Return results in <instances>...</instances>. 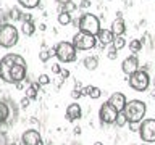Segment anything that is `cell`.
I'll list each match as a JSON object with an SVG mask.
<instances>
[{"label":"cell","mask_w":155,"mask_h":145,"mask_svg":"<svg viewBox=\"0 0 155 145\" xmlns=\"http://www.w3.org/2000/svg\"><path fill=\"white\" fill-rule=\"evenodd\" d=\"M129 50L134 53H137V52H140L142 50V40H139V39H133V40L129 42Z\"/></svg>","instance_id":"cell-22"},{"label":"cell","mask_w":155,"mask_h":145,"mask_svg":"<svg viewBox=\"0 0 155 145\" xmlns=\"http://www.w3.org/2000/svg\"><path fill=\"white\" fill-rule=\"evenodd\" d=\"M79 31L89 32L92 36H97V32L100 31V19L92 13H84L79 18Z\"/></svg>","instance_id":"cell-7"},{"label":"cell","mask_w":155,"mask_h":145,"mask_svg":"<svg viewBox=\"0 0 155 145\" xmlns=\"http://www.w3.org/2000/svg\"><path fill=\"white\" fill-rule=\"evenodd\" d=\"M50 56H52L50 48H44V50L39 52V58H41V61H42V63H47L48 60H50Z\"/></svg>","instance_id":"cell-25"},{"label":"cell","mask_w":155,"mask_h":145,"mask_svg":"<svg viewBox=\"0 0 155 145\" xmlns=\"http://www.w3.org/2000/svg\"><path fill=\"white\" fill-rule=\"evenodd\" d=\"M23 145H42V135L36 129H28L21 135Z\"/></svg>","instance_id":"cell-10"},{"label":"cell","mask_w":155,"mask_h":145,"mask_svg":"<svg viewBox=\"0 0 155 145\" xmlns=\"http://www.w3.org/2000/svg\"><path fill=\"white\" fill-rule=\"evenodd\" d=\"M71 97H73V98H79V97H82V92H81V89H78V87H76V89L71 92Z\"/></svg>","instance_id":"cell-33"},{"label":"cell","mask_w":155,"mask_h":145,"mask_svg":"<svg viewBox=\"0 0 155 145\" xmlns=\"http://www.w3.org/2000/svg\"><path fill=\"white\" fill-rule=\"evenodd\" d=\"M95 37H97V42L100 44L102 48H105L107 45H111V42H113V39H115L113 32H111L110 29H102V27H100V31L97 32Z\"/></svg>","instance_id":"cell-12"},{"label":"cell","mask_w":155,"mask_h":145,"mask_svg":"<svg viewBox=\"0 0 155 145\" xmlns=\"http://www.w3.org/2000/svg\"><path fill=\"white\" fill-rule=\"evenodd\" d=\"M57 2H58V5H65L66 2H70V0H57Z\"/></svg>","instance_id":"cell-41"},{"label":"cell","mask_w":155,"mask_h":145,"mask_svg":"<svg viewBox=\"0 0 155 145\" xmlns=\"http://www.w3.org/2000/svg\"><path fill=\"white\" fill-rule=\"evenodd\" d=\"M128 84H129L131 89L136 90V92H145L150 85V76H149L147 71H144L139 68L137 71L133 72V74L128 77Z\"/></svg>","instance_id":"cell-5"},{"label":"cell","mask_w":155,"mask_h":145,"mask_svg":"<svg viewBox=\"0 0 155 145\" xmlns=\"http://www.w3.org/2000/svg\"><path fill=\"white\" fill-rule=\"evenodd\" d=\"M129 124V130L131 132H137L139 130V123H128Z\"/></svg>","instance_id":"cell-34"},{"label":"cell","mask_w":155,"mask_h":145,"mask_svg":"<svg viewBox=\"0 0 155 145\" xmlns=\"http://www.w3.org/2000/svg\"><path fill=\"white\" fill-rule=\"evenodd\" d=\"M63 8H65V11L73 13V11H76V10H78V5L73 2V0H70V2H66L65 5H63Z\"/></svg>","instance_id":"cell-28"},{"label":"cell","mask_w":155,"mask_h":145,"mask_svg":"<svg viewBox=\"0 0 155 145\" xmlns=\"http://www.w3.org/2000/svg\"><path fill=\"white\" fill-rule=\"evenodd\" d=\"M21 32L24 36H32L34 32H36V26H34L32 21H23V26H21Z\"/></svg>","instance_id":"cell-17"},{"label":"cell","mask_w":155,"mask_h":145,"mask_svg":"<svg viewBox=\"0 0 155 145\" xmlns=\"http://www.w3.org/2000/svg\"><path fill=\"white\" fill-rule=\"evenodd\" d=\"M139 60H137V56L136 55H131L128 58H124L123 63H121V69H123V72L126 76H131L133 72H136L139 69Z\"/></svg>","instance_id":"cell-11"},{"label":"cell","mask_w":155,"mask_h":145,"mask_svg":"<svg viewBox=\"0 0 155 145\" xmlns=\"http://www.w3.org/2000/svg\"><path fill=\"white\" fill-rule=\"evenodd\" d=\"M55 56L58 58L60 63H73V61H76L78 50L71 42L61 40L55 45Z\"/></svg>","instance_id":"cell-4"},{"label":"cell","mask_w":155,"mask_h":145,"mask_svg":"<svg viewBox=\"0 0 155 145\" xmlns=\"http://www.w3.org/2000/svg\"><path fill=\"white\" fill-rule=\"evenodd\" d=\"M100 95H102V90L99 89V87H95V85H91V90H89V97L92 100H97V98H100Z\"/></svg>","instance_id":"cell-27"},{"label":"cell","mask_w":155,"mask_h":145,"mask_svg":"<svg viewBox=\"0 0 155 145\" xmlns=\"http://www.w3.org/2000/svg\"><path fill=\"white\" fill-rule=\"evenodd\" d=\"M111 45H113L116 50H121V48H124L126 47V39L123 37V36H116L115 39H113V42H111Z\"/></svg>","instance_id":"cell-21"},{"label":"cell","mask_w":155,"mask_h":145,"mask_svg":"<svg viewBox=\"0 0 155 145\" xmlns=\"http://www.w3.org/2000/svg\"><path fill=\"white\" fill-rule=\"evenodd\" d=\"M150 84H152V85L155 87V77H153V79H150Z\"/></svg>","instance_id":"cell-42"},{"label":"cell","mask_w":155,"mask_h":145,"mask_svg":"<svg viewBox=\"0 0 155 145\" xmlns=\"http://www.w3.org/2000/svg\"><path fill=\"white\" fill-rule=\"evenodd\" d=\"M82 65L87 71H95L97 66H99V58L97 56H86L84 60H82Z\"/></svg>","instance_id":"cell-16"},{"label":"cell","mask_w":155,"mask_h":145,"mask_svg":"<svg viewBox=\"0 0 155 145\" xmlns=\"http://www.w3.org/2000/svg\"><path fill=\"white\" fill-rule=\"evenodd\" d=\"M31 85H32V87H36V89H37V90H41V84H39V82H37V81H36V82H32V84H31Z\"/></svg>","instance_id":"cell-39"},{"label":"cell","mask_w":155,"mask_h":145,"mask_svg":"<svg viewBox=\"0 0 155 145\" xmlns=\"http://www.w3.org/2000/svg\"><path fill=\"white\" fill-rule=\"evenodd\" d=\"M60 71H61V66L58 65V63H53L52 65V72L53 74H60Z\"/></svg>","instance_id":"cell-32"},{"label":"cell","mask_w":155,"mask_h":145,"mask_svg":"<svg viewBox=\"0 0 155 145\" xmlns=\"http://www.w3.org/2000/svg\"><path fill=\"white\" fill-rule=\"evenodd\" d=\"M89 90H91V85H87V87H84V89H81L82 95H87V97H89Z\"/></svg>","instance_id":"cell-37"},{"label":"cell","mask_w":155,"mask_h":145,"mask_svg":"<svg viewBox=\"0 0 155 145\" xmlns=\"http://www.w3.org/2000/svg\"><path fill=\"white\" fill-rule=\"evenodd\" d=\"M39 29H41V31H45V29H47V24H39Z\"/></svg>","instance_id":"cell-40"},{"label":"cell","mask_w":155,"mask_h":145,"mask_svg":"<svg viewBox=\"0 0 155 145\" xmlns=\"http://www.w3.org/2000/svg\"><path fill=\"white\" fill-rule=\"evenodd\" d=\"M23 14L24 13H21V10L19 8H12L8 11V16L13 19V21H23Z\"/></svg>","instance_id":"cell-23"},{"label":"cell","mask_w":155,"mask_h":145,"mask_svg":"<svg viewBox=\"0 0 155 145\" xmlns=\"http://www.w3.org/2000/svg\"><path fill=\"white\" fill-rule=\"evenodd\" d=\"M108 2H111V0H108Z\"/></svg>","instance_id":"cell-46"},{"label":"cell","mask_w":155,"mask_h":145,"mask_svg":"<svg viewBox=\"0 0 155 145\" xmlns=\"http://www.w3.org/2000/svg\"><path fill=\"white\" fill-rule=\"evenodd\" d=\"M28 105H29V98H28V97H24V98L21 100V106H23V108H26Z\"/></svg>","instance_id":"cell-36"},{"label":"cell","mask_w":155,"mask_h":145,"mask_svg":"<svg viewBox=\"0 0 155 145\" xmlns=\"http://www.w3.org/2000/svg\"><path fill=\"white\" fill-rule=\"evenodd\" d=\"M5 145H16V143H5Z\"/></svg>","instance_id":"cell-44"},{"label":"cell","mask_w":155,"mask_h":145,"mask_svg":"<svg viewBox=\"0 0 155 145\" xmlns=\"http://www.w3.org/2000/svg\"><path fill=\"white\" fill-rule=\"evenodd\" d=\"M37 94H39V90L36 89V87H32V85H29L28 89H26V97L29 100H36L37 98Z\"/></svg>","instance_id":"cell-26"},{"label":"cell","mask_w":155,"mask_h":145,"mask_svg":"<svg viewBox=\"0 0 155 145\" xmlns=\"http://www.w3.org/2000/svg\"><path fill=\"white\" fill-rule=\"evenodd\" d=\"M18 3L26 10H34L41 5V0H18Z\"/></svg>","instance_id":"cell-18"},{"label":"cell","mask_w":155,"mask_h":145,"mask_svg":"<svg viewBox=\"0 0 155 145\" xmlns=\"http://www.w3.org/2000/svg\"><path fill=\"white\" fill-rule=\"evenodd\" d=\"M58 24L60 26H68L71 21H73V18H71V13H68V11H63V13H58Z\"/></svg>","instance_id":"cell-19"},{"label":"cell","mask_w":155,"mask_h":145,"mask_svg":"<svg viewBox=\"0 0 155 145\" xmlns=\"http://www.w3.org/2000/svg\"><path fill=\"white\" fill-rule=\"evenodd\" d=\"M71 44L74 45L76 50H91L97 45V37L92 36L89 32H84V31H79L74 34Z\"/></svg>","instance_id":"cell-6"},{"label":"cell","mask_w":155,"mask_h":145,"mask_svg":"<svg viewBox=\"0 0 155 145\" xmlns=\"http://www.w3.org/2000/svg\"><path fill=\"white\" fill-rule=\"evenodd\" d=\"M78 7H79V8H82V10H87V8H91V0H81Z\"/></svg>","instance_id":"cell-31"},{"label":"cell","mask_w":155,"mask_h":145,"mask_svg":"<svg viewBox=\"0 0 155 145\" xmlns=\"http://www.w3.org/2000/svg\"><path fill=\"white\" fill-rule=\"evenodd\" d=\"M107 56H108L110 60H116V58H118V50H116V48L111 45V47L108 48V52H107Z\"/></svg>","instance_id":"cell-29"},{"label":"cell","mask_w":155,"mask_h":145,"mask_svg":"<svg viewBox=\"0 0 155 145\" xmlns=\"http://www.w3.org/2000/svg\"><path fill=\"white\" fill-rule=\"evenodd\" d=\"M118 113L120 111L116 110L113 105L108 103V102H105V103L100 106V110H99V119H100L102 124H115Z\"/></svg>","instance_id":"cell-9"},{"label":"cell","mask_w":155,"mask_h":145,"mask_svg":"<svg viewBox=\"0 0 155 145\" xmlns=\"http://www.w3.org/2000/svg\"><path fill=\"white\" fill-rule=\"evenodd\" d=\"M26 60L16 53H8L0 60V79L7 84H16L26 79Z\"/></svg>","instance_id":"cell-1"},{"label":"cell","mask_w":155,"mask_h":145,"mask_svg":"<svg viewBox=\"0 0 155 145\" xmlns=\"http://www.w3.org/2000/svg\"><path fill=\"white\" fill-rule=\"evenodd\" d=\"M111 32H113V36H123V34L126 32V24L124 21L121 18H116L113 23H111V29H110Z\"/></svg>","instance_id":"cell-15"},{"label":"cell","mask_w":155,"mask_h":145,"mask_svg":"<svg viewBox=\"0 0 155 145\" xmlns=\"http://www.w3.org/2000/svg\"><path fill=\"white\" fill-rule=\"evenodd\" d=\"M115 124H116V127H124V126L128 124V118H126V114L123 113V111H120V113H118Z\"/></svg>","instance_id":"cell-24"},{"label":"cell","mask_w":155,"mask_h":145,"mask_svg":"<svg viewBox=\"0 0 155 145\" xmlns=\"http://www.w3.org/2000/svg\"><path fill=\"white\" fill-rule=\"evenodd\" d=\"M60 76L63 77V79H68V77H70V71H68V69H61L60 71Z\"/></svg>","instance_id":"cell-35"},{"label":"cell","mask_w":155,"mask_h":145,"mask_svg":"<svg viewBox=\"0 0 155 145\" xmlns=\"http://www.w3.org/2000/svg\"><path fill=\"white\" fill-rule=\"evenodd\" d=\"M37 82L41 85H47V84H50V77H48L47 74H41V76H39V79H37Z\"/></svg>","instance_id":"cell-30"},{"label":"cell","mask_w":155,"mask_h":145,"mask_svg":"<svg viewBox=\"0 0 155 145\" xmlns=\"http://www.w3.org/2000/svg\"><path fill=\"white\" fill-rule=\"evenodd\" d=\"M66 119L70 121V123H74V121L78 119H81V116H82V110H81V106L79 103H70L66 106Z\"/></svg>","instance_id":"cell-13"},{"label":"cell","mask_w":155,"mask_h":145,"mask_svg":"<svg viewBox=\"0 0 155 145\" xmlns=\"http://www.w3.org/2000/svg\"><path fill=\"white\" fill-rule=\"evenodd\" d=\"M15 87H16L18 90H23V89H24V85H23V81H21V82H16V84H15Z\"/></svg>","instance_id":"cell-38"},{"label":"cell","mask_w":155,"mask_h":145,"mask_svg":"<svg viewBox=\"0 0 155 145\" xmlns=\"http://www.w3.org/2000/svg\"><path fill=\"white\" fill-rule=\"evenodd\" d=\"M123 113L128 118V123H140L144 119L145 113H147V105H145V102L137 100V98L129 100L126 102Z\"/></svg>","instance_id":"cell-2"},{"label":"cell","mask_w":155,"mask_h":145,"mask_svg":"<svg viewBox=\"0 0 155 145\" xmlns=\"http://www.w3.org/2000/svg\"><path fill=\"white\" fill-rule=\"evenodd\" d=\"M142 145H152V143H142Z\"/></svg>","instance_id":"cell-45"},{"label":"cell","mask_w":155,"mask_h":145,"mask_svg":"<svg viewBox=\"0 0 155 145\" xmlns=\"http://www.w3.org/2000/svg\"><path fill=\"white\" fill-rule=\"evenodd\" d=\"M10 116V108L7 103H3V102H0V124H3L5 121L8 119Z\"/></svg>","instance_id":"cell-20"},{"label":"cell","mask_w":155,"mask_h":145,"mask_svg":"<svg viewBox=\"0 0 155 145\" xmlns=\"http://www.w3.org/2000/svg\"><path fill=\"white\" fill-rule=\"evenodd\" d=\"M139 137L145 143H153L155 142V119H142L139 123Z\"/></svg>","instance_id":"cell-8"},{"label":"cell","mask_w":155,"mask_h":145,"mask_svg":"<svg viewBox=\"0 0 155 145\" xmlns=\"http://www.w3.org/2000/svg\"><path fill=\"white\" fill-rule=\"evenodd\" d=\"M94 145H102V143H100V142H95V143H94Z\"/></svg>","instance_id":"cell-43"},{"label":"cell","mask_w":155,"mask_h":145,"mask_svg":"<svg viewBox=\"0 0 155 145\" xmlns=\"http://www.w3.org/2000/svg\"><path fill=\"white\" fill-rule=\"evenodd\" d=\"M108 103H111L115 106L118 111H123V108H124V105H126V95L124 94H121V92H115V94H111L110 95V98L107 100Z\"/></svg>","instance_id":"cell-14"},{"label":"cell","mask_w":155,"mask_h":145,"mask_svg":"<svg viewBox=\"0 0 155 145\" xmlns=\"http://www.w3.org/2000/svg\"><path fill=\"white\" fill-rule=\"evenodd\" d=\"M19 39V31L16 26L12 23H2L0 24V47L3 48H12L18 44Z\"/></svg>","instance_id":"cell-3"}]
</instances>
